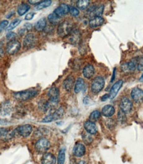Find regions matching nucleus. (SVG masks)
<instances>
[{
  "instance_id": "nucleus-1",
  "label": "nucleus",
  "mask_w": 143,
  "mask_h": 164,
  "mask_svg": "<svg viewBox=\"0 0 143 164\" xmlns=\"http://www.w3.org/2000/svg\"><path fill=\"white\" fill-rule=\"evenodd\" d=\"M74 24L70 20H64L61 23L57 29V33L60 37H66L68 36L74 29Z\"/></svg>"
},
{
  "instance_id": "nucleus-2",
  "label": "nucleus",
  "mask_w": 143,
  "mask_h": 164,
  "mask_svg": "<svg viewBox=\"0 0 143 164\" xmlns=\"http://www.w3.org/2000/svg\"><path fill=\"white\" fill-rule=\"evenodd\" d=\"M38 94V91L35 89H28L15 92L13 93V97L15 99L19 101H25L33 98Z\"/></svg>"
},
{
  "instance_id": "nucleus-3",
  "label": "nucleus",
  "mask_w": 143,
  "mask_h": 164,
  "mask_svg": "<svg viewBox=\"0 0 143 164\" xmlns=\"http://www.w3.org/2000/svg\"><path fill=\"white\" fill-rule=\"evenodd\" d=\"M50 147V142L47 138H42L36 142L35 150L39 153H45Z\"/></svg>"
},
{
  "instance_id": "nucleus-4",
  "label": "nucleus",
  "mask_w": 143,
  "mask_h": 164,
  "mask_svg": "<svg viewBox=\"0 0 143 164\" xmlns=\"http://www.w3.org/2000/svg\"><path fill=\"white\" fill-rule=\"evenodd\" d=\"M105 86V80L102 77H96L91 83V91L94 93H98L104 89Z\"/></svg>"
},
{
  "instance_id": "nucleus-5",
  "label": "nucleus",
  "mask_w": 143,
  "mask_h": 164,
  "mask_svg": "<svg viewBox=\"0 0 143 164\" xmlns=\"http://www.w3.org/2000/svg\"><path fill=\"white\" fill-rule=\"evenodd\" d=\"M37 43V37L33 33L27 34L23 40V46L25 48H33Z\"/></svg>"
},
{
  "instance_id": "nucleus-6",
  "label": "nucleus",
  "mask_w": 143,
  "mask_h": 164,
  "mask_svg": "<svg viewBox=\"0 0 143 164\" xmlns=\"http://www.w3.org/2000/svg\"><path fill=\"white\" fill-rule=\"evenodd\" d=\"M119 107L121 111L124 112L125 115L128 114L131 111L132 108V102L127 97H122L120 101Z\"/></svg>"
},
{
  "instance_id": "nucleus-7",
  "label": "nucleus",
  "mask_w": 143,
  "mask_h": 164,
  "mask_svg": "<svg viewBox=\"0 0 143 164\" xmlns=\"http://www.w3.org/2000/svg\"><path fill=\"white\" fill-rule=\"evenodd\" d=\"M21 48V44L17 40H14L9 41L8 43L7 47H6V51L7 54L10 55L15 54V53H17L19 50Z\"/></svg>"
},
{
  "instance_id": "nucleus-8",
  "label": "nucleus",
  "mask_w": 143,
  "mask_h": 164,
  "mask_svg": "<svg viewBox=\"0 0 143 164\" xmlns=\"http://www.w3.org/2000/svg\"><path fill=\"white\" fill-rule=\"evenodd\" d=\"M48 96L49 97V101L57 105L59 102L60 92L59 89L57 87H52L48 92Z\"/></svg>"
},
{
  "instance_id": "nucleus-9",
  "label": "nucleus",
  "mask_w": 143,
  "mask_h": 164,
  "mask_svg": "<svg viewBox=\"0 0 143 164\" xmlns=\"http://www.w3.org/2000/svg\"><path fill=\"white\" fill-rule=\"evenodd\" d=\"M32 126L30 125H24L19 126L17 129H15L16 132H17L20 136H21L24 138L28 137L30 134V133L32 132Z\"/></svg>"
},
{
  "instance_id": "nucleus-10",
  "label": "nucleus",
  "mask_w": 143,
  "mask_h": 164,
  "mask_svg": "<svg viewBox=\"0 0 143 164\" xmlns=\"http://www.w3.org/2000/svg\"><path fill=\"white\" fill-rule=\"evenodd\" d=\"M12 111V105L9 101L3 102L0 105V115L2 116H6L11 114Z\"/></svg>"
},
{
  "instance_id": "nucleus-11",
  "label": "nucleus",
  "mask_w": 143,
  "mask_h": 164,
  "mask_svg": "<svg viewBox=\"0 0 143 164\" xmlns=\"http://www.w3.org/2000/svg\"><path fill=\"white\" fill-rule=\"evenodd\" d=\"M137 68L136 61L132 60L129 62L122 64L121 66V70L124 73H129L134 71Z\"/></svg>"
},
{
  "instance_id": "nucleus-12",
  "label": "nucleus",
  "mask_w": 143,
  "mask_h": 164,
  "mask_svg": "<svg viewBox=\"0 0 143 164\" xmlns=\"http://www.w3.org/2000/svg\"><path fill=\"white\" fill-rule=\"evenodd\" d=\"M81 40V33L78 29H73L69 34V40L71 44L76 45L80 43Z\"/></svg>"
},
{
  "instance_id": "nucleus-13",
  "label": "nucleus",
  "mask_w": 143,
  "mask_h": 164,
  "mask_svg": "<svg viewBox=\"0 0 143 164\" xmlns=\"http://www.w3.org/2000/svg\"><path fill=\"white\" fill-rule=\"evenodd\" d=\"M73 153L76 157H82L85 153V147L81 143H76L73 148Z\"/></svg>"
},
{
  "instance_id": "nucleus-14",
  "label": "nucleus",
  "mask_w": 143,
  "mask_h": 164,
  "mask_svg": "<svg viewBox=\"0 0 143 164\" xmlns=\"http://www.w3.org/2000/svg\"><path fill=\"white\" fill-rule=\"evenodd\" d=\"M122 84H123V81L122 80H119L117 81L116 83L112 87L111 91L109 92V98L111 99H114L116 97V95L118 93V92L119 89L121 88V87L122 86Z\"/></svg>"
},
{
  "instance_id": "nucleus-15",
  "label": "nucleus",
  "mask_w": 143,
  "mask_h": 164,
  "mask_svg": "<svg viewBox=\"0 0 143 164\" xmlns=\"http://www.w3.org/2000/svg\"><path fill=\"white\" fill-rule=\"evenodd\" d=\"M84 129L87 132H88L90 134H95L98 132V127H97L95 122H91L90 121H85L84 122Z\"/></svg>"
},
{
  "instance_id": "nucleus-16",
  "label": "nucleus",
  "mask_w": 143,
  "mask_h": 164,
  "mask_svg": "<svg viewBox=\"0 0 143 164\" xmlns=\"http://www.w3.org/2000/svg\"><path fill=\"white\" fill-rule=\"evenodd\" d=\"M69 9L70 7L65 3L61 4L60 6H58L57 9H55L54 11V13L57 15L59 17H62L64 15H66L68 13H69Z\"/></svg>"
},
{
  "instance_id": "nucleus-17",
  "label": "nucleus",
  "mask_w": 143,
  "mask_h": 164,
  "mask_svg": "<svg viewBox=\"0 0 143 164\" xmlns=\"http://www.w3.org/2000/svg\"><path fill=\"white\" fill-rule=\"evenodd\" d=\"M15 130L11 131L7 129H0V139L3 140H8L13 138L15 134Z\"/></svg>"
},
{
  "instance_id": "nucleus-18",
  "label": "nucleus",
  "mask_w": 143,
  "mask_h": 164,
  "mask_svg": "<svg viewBox=\"0 0 143 164\" xmlns=\"http://www.w3.org/2000/svg\"><path fill=\"white\" fill-rule=\"evenodd\" d=\"M131 97L134 101L140 102L143 99V91L138 88H135L131 91Z\"/></svg>"
},
{
  "instance_id": "nucleus-19",
  "label": "nucleus",
  "mask_w": 143,
  "mask_h": 164,
  "mask_svg": "<svg viewBox=\"0 0 143 164\" xmlns=\"http://www.w3.org/2000/svg\"><path fill=\"white\" fill-rule=\"evenodd\" d=\"M105 21L104 19L102 17H92L89 22V25L91 28H97L100 27L104 24Z\"/></svg>"
},
{
  "instance_id": "nucleus-20",
  "label": "nucleus",
  "mask_w": 143,
  "mask_h": 164,
  "mask_svg": "<svg viewBox=\"0 0 143 164\" xmlns=\"http://www.w3.org/2000/svg\"><path fill=\"white\" fill-rule=\"evenodd\" d=\"M55 156L51 153H45L42 157V164H56Z\"/></svg>"
},
{
  "instance_id": "nucleus-21",
  "label": "nucleus",
  "mask_w": 143,
  "mask_h": 164,
  "mask_svg": "<svg viewBox=\"0 0 143 164\" xmlns=\"http://www.w3.org/2000/svg\"><path fill=\"white\" fill-rule=\"evenodd\" d=\"M95 74V68L92 65H86L83 69V75L87 79H90Z\"/></svg>"
},
{
  "instance_id": "nucleus-22",
  "label": "nucleus",
  "mask_w": 143,
  "mask_h": 164,
  "mask_svg": "<svg viewBox=\"0 0 143 164\" xmlns=\"http://www.w3.org/2000/svg\"><path fill=\"white\" fill-rule=\"evenodd\" d=\"M75 80L73 76L69 75L67 78H66V80L64 81V88L65 89L68 91H70L73 88V86L75 85Z\"/></svg>"
},
{
  "instance_id": "nucleus-23",
  "label": "nucleus",
  "mask_w": 143,
  "mask_h": 164,
  "mask_svg": "<svg viewBox=\"0 0 143 164\" xmlns=\"http://www.w3.org/2000/svg\"><path fill=\"white\" fill-rule=\"evenodd\" d=\"M115 108L111 105H107L103 107L101 113L105 117H111L115 113Z\"/></svg>"
},
{
  "instance_id": "nucleus-24",
  "label": "nucleus",
  "mask_w": 143,
  "mask_h": 164,
  "mask_svg": "<svg viewBox=\"0 0 143 164\" xmlns=\"http://www.w3.org/2000/svg\"><path fill=\"white\" fill-rule=\"evenodd\" d=\"M85 86V82L84 80L79 78L77 80H76L75 85H74V92L76 93H78L80 92L82 90Z\"/></svg>"
},
{
  "instance_id": "nucleus-25",
  "label": "nucleus",
  "mask_w": 143,
  "mask_h": 164,
  "mask_svg": "<svg viewBox=\"0 0 143 164\" xmlns=\"http://www.w3.org/2000/svg\"><path fill=\"white\" fill-rule=\"evenodd\" d=\"M47 26V20L44 18H42L39 19L38 21L36 23L35 25V28L36 30H37L39 32L43 31V30L46 28Z\"/></svg>"
},
{
  "instance_id": "nucleus-26",
  "label": "nucleus",
  "mask_w": 143,
  "mask_h": 164,
  "mask_svg": "<svg viewBox=\"0 0 143 164\" xmlns=\"http://www.w3.org/2000/svg\"><path fill=\"white\" fill-rule=\"evenodd\" d=\"M29 9H30L29 5L23 3L21 4H20L19 6H18L17 12H18V14L20 15V16H22V15H23L26 13Z\"/></svg>"
},
{
  "instance_id": "nucleus-27",
  "label": "nucleus",
  "mask_w": 143,
  "mask_h": 164,
  "mask_svg": "<svg viewBox=\"0 0 143 164\" xmlns=\"http://www.w3.org/2000/svg\"><path fill=\"white\" fill-rule=\"evenodd\" d=\"M104 5H99L98 6H96L94 9L92 13H91L90 15H92L93 17H101V15L104 13Z\"/></svg>"
},
{
  "instance_id": "nucleus-28",
  "label": "nucleus",
  "mask_w": 143,
  "mask_h": 164,
  "mask_svg": "<svg viewBox=\"0 0 143 164\" xmlns=\"http://www.w3.org/2000/svg\"><path fill=\"white\" fill-rule=\"evenodd\" d=\"M51 3H52V1H51V0H46V1L40 2L39 4H37V6H35V9L37 10L43 9L44 8L49 7Z\"/></svg>"
},
{
  "instance_id": "nucleus-29",
  "label": "nucleus",
  "mask_w": 143,
  "mask_h": 164,
  "mask_svg": "<svg viewBox=\"0 0 143 164\" xmlns=\"http://www.w3.org/2000/svg\"><path fill=\"white\" fill-rule=\"evenodd\" d=\"M48 19L50 21V23H52L53 25H57L59 23L60 21V17H58L57 15L54 14V13L50 14L48 16Z\"/></svg>"
},
{
  "instance_id": "nucleus-30",
  "label": "nucleus",
  "mask_w": 143,
  "mask_h": 164,
  "mask_svg": "<svg viewBox=\"0 0 143 164\" xmlns=\"http://www.w3.org/2000/svg\"><path fill=\"white\" fill-rule=\"evenodd\" d=\"M65 149L62 148L58 152V164H64L65 162Z\"/></svg>"
},
{
  "instance_id": "nucleus-31",
  "label": "nucleus",
  "mask_w": 143,
  "mask_h": 164,
  "mask_svg": "<svg viewBox=\"0 0 143 164\" xmlns=\"http://www.w3.org/2000/svg\"><path fill=\"white\" fill-rule=\"evenodd\" d=\"M101 116V112L99 111H93L90 115V121L91 122H95L98 121Z\"/></svg>"
},
{
  "instance_id": "nucleus-32",
  "label": "nucleus",
  "mask_w": 143,
  "mask_h": 164,
  "mask_svg": "<svg viewBox=\"0 0 143 164\" xmlns=\"http://www.w3.org/2000/svg\"><path fill=\"white\" fill-rule=\"evenodd\" d=\"M82 139L86 144H90L93 141V138L91 134H89L88 132H84L82 134Z\"/></svg>"
},
{
  "instance_id": "nucleus-33",
  "label": "nucleus",
  "mask_w": 143,
  "mask_h": 164,
  "mask_svg": "<svg viewBox=\"0 0 143 164\" xmlns=\"http://www.w3.org/2000/svg\"><path fill=\"white\" fill-rule=\"evenodd\" d=\"M21 22V19H15V20H13V21H12V23L9 24V26L7 27L6 30H7V31H9V30H13V29H15V27H16L17 26H18V25L20 24V23Z\"/></svg>"
},
{
  "instance_id": "nucleus-34",
  "label": "nucleus",
  "mask_w": 143,
  "mask_h": 164,
  "mask_svg": "<svg viewBox=\"0 0 143 164\" xmlns=\"http://www.w3.org/2000/svg\"><path fill=\"white\" fill-rule=\"evenodd\" d=\"M90 2L88 0H80L77 2V6L79 9L84 10L89 6Z\"/></svg>"
},
{
  "instance_id": "nucleus-35",
  "label": "nucleus",
  "mask_w": 143,
  "mask_h": 164,
  "mask_svg": "<svg viewBox=\"0 0 143 164\" xmlns=\"http://www.w3.org/2000/svg\"><path fill=\"white\" fill-rule=\"evenodd\" d=\"M69 13L72 15L73 17H77L80 13V11L79 10L75 7H70Z\"/></svg>"
},
{
  "instance_id": "nucleus-36",
  "label": "nucleus",
  "mask_w": 143,
  "mask_h": 164,
  "mask_svg": "<svg viewBox=\"0 0 143 164\" xmlns=\"http://www.w3.org/2000/svg\"><path fill=\"white\" fill-rule=\"evenodd\" d=\"M16 37H17V34L15 33L14 32L9 31L6 34V39L8 40H9V41L16 40V39H16Z\"/></svg>"
},
{
  "instance_id": "nucleus-37",
  "label": "nucleus",
  "mask_w": 143,
  "mask_h": 164,
  "mask_svg": "<svg viewBox=\"0 0 143 164\" xmlns=\"http://www.w3.org/2000/svg\"><path fill=\"white\" fill-rule=\"evenodd\" d=\"M117 118H118L119 121L121 123H122H122H124L126 121V116H125V114L124 113V112H122L121 111L118 112V116H117Z\"/></svg>"
},
{
  "instance_id": "nucleus-38",
  "label": "nucleus",
  "mask_w": 143,
  "mask_h": 164,
  "mask_svg": "<svg viewBox=\"0 0 143 164\" xmlns=\"http://www.w3.org/2000/svg\"><path fill=\"white\" fill-rule=\"evenodd\" d=\"M8 24L9 22L7 20H3L2 21L0 22V33L3 31V30L7 27Z\"/></svg>"
},
{
  "instance_id": "nucleus-39",
  "label": "nucleus",
  "mask_w": 143,
  "mask_h": 164,
  "mask_svg": "<svg viewBox=\"0 0 143 164\" xmlns=\"http://www.w3.org/2000/svg\"><path fill=\"white\" fill-rule=\"evenodd\" d=\"M106 125H107V126H108V128H109V129H112V128L115 126V123L114 122V120L109 119L106 122Z\"/></svg>"
},
{
  "instance_id": "nucleus-40",
  "label": "nucleus",
  "mask_w": 143,
  "mask_h": 164,
  "mask_svg": "<svg viewBox=\"0 0 143 164\" xmlns=\"http://www.w3.org/2000/svg\"><path fill=\"white\" fill-rule=\"evenodd\" d=\"M34 15H35V13H33V12L29 13H28V14L26 15V16H25V20H31V19L33 18Z\"/></svg>"
},
{
  "instance_id": "nucleus-41",
  "label": "nucleus",
  "mask_w": 143,
  "mask_h": 164,
  "mask_svg": "<svg viewBox=\"0 0 143 164\" xmlns=\"http://www.w3.org/2000/svg\"><path fill=\"white\" fill-rule=\"evenodd\" d=\"M24 26H25V29H26L27 30H30V29H32V25L30 24V23H25Z\"/></svg>"
},
{
  "instance_id": "nucleus-42",
  "label": "nucleus",
  "mask_w": 143,
  "mask_h": 164,
  "mask_svg": "<svg viewBox=\"0 0 143 164\" xmlns=\"http://www.w3.org/2000/svg\"><path fill=\"white\" fill-rule=\"evenodd\" d=\"M108 98H109V95L107 94V95H104L103 97H102L101 98V100L102 101H105Z\"/></svg>"
},
{
  "instance_id": "nucleus-43",
  "label": "nucleus",
  "mask_w": 143,
  "mask_h": 164,
  "mask_svg": "<svg viewBox=\"0 0 143 164\" xmlns=\"http://www.w3.org/2000/svg\"><path fill=\"white\" fill-rule=\"evenodd\" d=\"M40 2V1H32V0H30V1H29V3L30 5H35V6H37V4H39Z\"/></svg>"
},
{
  "instance_id": "nucleus-44",
  "label": "nucleus",
  "mask_w": 143,
  "mask_h": 164,
  "mask_svg": "<svg viewBox=\"0 0 143 164\" xmlns=\"http://www.w3.org/2000/svg\"><path fill=\"white\" fill-rule=\"evenodd\" d=\"M115 72H116V68L114 69L113 70V77H112V78H111V81H113V80H115Z\"/></svg>"
},
{
  "instance_id": "nucleus-45",
  "label": "nucleus",
  "mask_w": 143,
  "mask_h": 164,
  "mask_svg": "<svg viewBox=\"0 0 143 164\" xmlns=\"http://www.w3.org/2000/svg\"><path fill=\"white\" fill-rule=\"evenodd\" d=\"M3 54H4L3 50L2 48H0V58L2 57V56H3Z\"/></svg>"
},
{
  "instance_id": "nucleus-46",
  "label": "nucleus",
  "mask_w": 143,
  "mask_h": 164,
  "mask_svg": "<svg viewBox=\"0 0 143 164\" xmlns=\"http://www.w3.org/2000/svg\"><path fill=\"white\" fill-rule=\"evenodd\" d=\"M78 164H88V163H87L86 162H85L84 161H81V162H79Z\"/></svg>"
},
{
  "instance_id": "nucleus-47",
  "label": "nucleus",
  "mask_w": 143,
  "mask_h": 164,
  "mask_svg": "<svg viewBox=\"0 0 143 164\" xmlns=\"http://www.w3.org/2000/svg\"><path fill=\"white\" fill-rule=\"evenodd\" d=\"M140 81H141V82H143V74H142V75H141V78H140Z\"/></svg>"
}]
</instances>
